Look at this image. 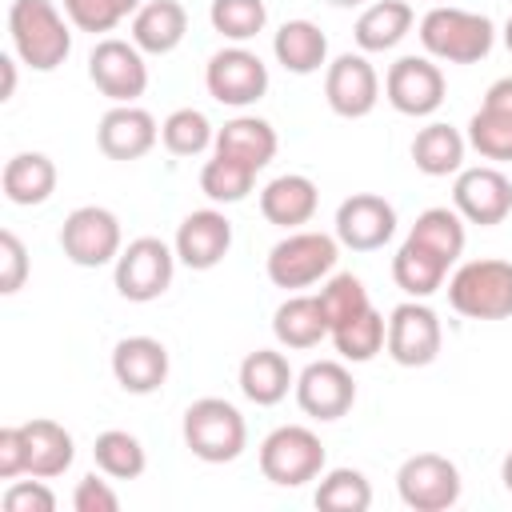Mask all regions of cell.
Masks as SVG:
<instances>
[{
  "label": "cell",
  "instance_id": "cell-51",
  "mask_svg": "<svg viewBox=\"0 0 512 512\" xmlns=\"http://www.w3.org/2000/svg\"><path fill=\"white\" fill-rule=\"evenodd\" d=\"M432 4H444V0H432Z\"/></svg>",
  "mask_w": 512,
  "mask_h": 512
},
{
  "label": "cell",
  "instance_id": "cell-33",
  "mask_svg": "<svg viewBox=\"0 0 512 512\" xmlns=\"http://www.w3.org/2000/svg\"><path fill=\"white\" fill-rule=\"evenodd\" d=\"M328 340L336 344L340 360H348V364H368V360H376V356L384 352L388 320H384L376 308H368V312H360V316L344 320L340 328H332V332H328Z\"/></svg>",
  "mask_w": 512,
  "mask_h": 512
},
{
  "label": "cell",
  "instance_id": "cell-4",
  "mask_svg": "<svg viewBox=\"0 0 512 512\" xmlns=\"http://www.w3.org/2000/svg\"><path fill=\"white\" fill-rule=\"evenodd\" d=\"M184 448L204 464H232L248 448V424L240 408L224 396H200L184 408L180 420Z\"/></svg>",
  "mask_w": 512,
  "mask_h": 512
},
{
  "label": "cell",
  "instance_id": "cell-40",
  "mask_svg": "<svg viewBox=\"0 0 512 512\" xmlns=\"http://www.w3.org/2000/svg\"><path fill=\"white\" fill-rule=\"evenodd\" d=\"M316 296H320V308H324V316H328V328H340L344 320H352V316H360V312L372 308L364 280L352 276V272H332V276L320 284Z\"/></svg>",
  "mask_w": 512,
  "mask_h": 512
},
{
  "label": "cell",
  "instance_id": "cell-12",
  "mask_svg": "<svg viewBox=\"0 0 512 512\" xmlns=\"http://www.w3.org/2000/svg\"><path fill=\"white\" fill-rule=\"evenodd\" d=\"M88 80L96 84L100 96H108L112 104H136L148 92V64L144 52L132 40L120 36H104L96 40V48L88 52Z\"/></svg>",
  "mask_w": 512,
  "mask_h": 512
},
{
  "label": "cell",
  "instance_id": "cell-14",
  "mask_svg": "<svg viewBox=\"0 0 512 512\" xmlns=\"http://www.w3.org/2000/svg\"><path fill=\"white\" fill-rule=\"evenodd\" d=\"M296 404L304 416L328 424L352 412L356 404V380L348 372V360H312L296 372V388H292Z\"/></svg>",
  "mask_w": 512,
  "mask_h": 512
},
{
  "label": "cell",
  "instance_id": "cell-32",
  "mask_svg": "<svg viewBox=\"0 0 512 512\" xmlns=\"http://www.w3.org/2000/svg\"><path fill=\"white\" fill-rule=\"evenodd\" d=\"M464 224H468V220H464L456 208L436 204V208H424V212L416 216V224L408 228V236H412L416 244L432 248L436 256H444L448 264H456V260L464 256V244H468V228H464Z\"/></svg>",
  "mask_w": 512,
  "mask_h": 512
},
{
  "label": "cell",
  "instance_id": "cell-29",
  "mask_svg": "<svg viewBox=\"0 0 512 512\" xmlns=\"http://www.w3.org/2000/svg\"><path fill=\"white\" fill-rule=\"evenodd\" d=\"M464 152H468V136L444 120H428L412 136V164H416V172H424L432 180L456 176L464 168Z\"/></svg>",
  "mask_w": 512,
  "mask_h": 512
},
{
  "label": "cell",
  "instance_id": "cell-43",
  "mask_svg": "<svg viewBox=\"0 0 512 512\" xmlns=\"http://www.w3.org/2000/svg\"><path fill=\"white\" fill-rule=\"evenodd\" d=\"M0 504H4V512H56V492L40 476L12 480L0 496Z\"/></svg>",
  "mask_w": 512,
  "mask_h": 512
},
{
  "label": "cell",
  "instance_id": "cell-27",
  "mask_svg": "<svg viewBox=\"0 0 512 512\" xmlns=\"http://www.w3.org/2000/svg\"><path fill=\"white\" fill-rule=\"evenodd\" d=\"M272 56L284 72L292 76H312L320 68H328V36L320 32V24L312 20H284L272 36Z\"/></svg>",
  "mask_w": 512,
  "mask_h": 512
},
{
  "label": "cell",
  "instance_id": "cell-50",
  "mask_svg": "<svg viewBox=\"0 0 512 512\" xmlns=\"http://www.w3.org/2000/svg\"><path fill=\"white\" fill-rule=\"evenodd\" d=\"M504 48L512 52V16H508V24H504Z\"/></svg>",
  "mask_w": 512,
  "mask_h": 512
},
{
  "label": "cell",
  "instance_id": "cell-17",
  "mask_svg": "<svg viewBox=\"0 0 512 512\" xmlns=\"http://www.w3.org/2000/svg\"><path fill=\"white\" fill-rule=\"evenodd\" d=\"M332 232L348 252H380L396 236V208L376 192H352L340 200Z\"/></svg>",
  "mask_w": 512,
  "mask_h": 512
},
{
  "label": "cell",
  "instance_id": "cell-31",
  "mask_svg": "<svg viewBox=\"0 0 512 512\" xmlns=\"http://www.w3.org/2000/svg\"><path fill=\"white\" fill-rule=\"evenodd\" d=\"M0 188L20 208H36V204L52 200V192H56V164H52V156H44V152H16V156H8L4 172H0Z\"/></svg>",
  "mask_w": 512,
  "mask_h": 512
},
{
  "label": "cell",
  "instance_id": "cell-13",
  "mask_svg": "<svg viewBox=\"0 0 512 512\" xmlns=\"http://www.w3.org/2000/svg\"><path fill=\"white\" fill-rule=\"evenodd\" d=\"M444 348V324L424 300H400L388 312V340L384 352L400 368H428Z\"/></svg>",
  "mask_w": 512,
  "mask_h": 512
},
{
  "label": "cell",
  "instance_id": "cell-28",
  "mask_svg": "<svg viewBox=\"0 0 512 512\" xmlns=\"http://www.w3.org/2000/svg\"><path fill=\"white\" fill-rule=\"evenodd\" d=\"M412 24H416V12H412V4L408 0H376V4H368L360 16H356V24H352V40H356V48L360 52H392L408 32H412Z\"/></svg>",
  "mask_w": 512,
  "mask_h": 512
},
{
  "label": "cell",
  "instance_id": "cell-16",
  "mask_svg": "<svg viewBox=\"0 0 512 512\" xmlns=\"http://www.w3.org/2000/svg\"><path fill=\"white\" fill-rule=\"evenodd\" d=\"M452 208L480 228H496L512 216V180L496 164L460 168L452 180Z\"/></svg>",
  "mask_w": 512,
  "mask_h": 512
},
{
  "label": "cell",
  "instance_id": "cell-30",
  "mask_svg": "<svg viewBox=\"0 0 512 512\" xmlns=\"http://www.w3.org/2000/svg\"><path fill=\"white\" fill-rule=\"evenodd\" d=\"M448 260L444 256H436L432 248H424V244H416L412 236H404V244L396 248V256H392V280H396V288L408 296V300H428V296H436L440 288H444V280H448Z\"/></svg>",
  "mask_w": 512,
  "mask_h": 512
},
{
  "label": "cell",
  "instance_id": "cell-25",
  "mask_svg": "<svg viewBox=\"0 0 512 512\" xmlns=\"http://www.w3.org/2000/svg\"><path fill=\"white\" fill-rule=\"evenodd\" d=\"M328 316L320 308V296L312 292H292L288 300L276 304L272 312V336L280 348H292V352H304V348H316L320 340H328Z\"/></svg>",
  "mask_w": 512,
  "mask_h": 512
},
{
  "label": "cell",
  "instance_id": "cell-23",
  "mask_svg": "<svg viewBox=\"0 0 512 512\" xmlns=\"http://www.w3.org/2000/svg\"><path fill=\"white\" fill-rule=\"evenodd\" d=\"M276 148H280L276 128H272L264 116H248V112L224 120V128H216V144H212L216 156L240 160V164H248L252 172L268 168L272 156H276Z\"/></svg>",
  "mask_w": 512,
  "mask_h": 512
},
{
  "label": "cell",
  "instance_id": "cell-15",
  "mask_svg": "<svg viewBox=\"0 0 512 512\" xmlns=\"http://www.w3.org/2000/svg\"><path fill=\"white\" fill-rule=\"evenodd\" d=\"M324 100L344 120H364L380 104V72L368 52H340L324 68Z\"/></svg>",
  "mask_w": 512,
  "mask_h": 512
},
{
  "label": "cell",
  "instance_id": "cell-8",
  "mask_svg": "<svg viewBox=\"0 0 512 512\" xmlns=\"http://www.w3.org/2000/svg\"><path fill=\"white\" fill-rule=\"evenodd\" d=\"M60 248L76 268H104L116 264L124 248L120 216L104 204H80L60 224Z\"/></svg>",
  "mask_w": 512,
  "mask_h": 512
},
{
  "label": "cell",
  "instance_id": "cell-6",
  "mask_svg": "<svg viewBox=\"0 0 512 512\" xmlns=\"http://www.w3.org/2000/svg\"><path fill=\"white\" fill-rule=\"evenodd\" d=\"M448 304L468 320H508L512 316V260H464L448 276Z\"/></svg>",
  "mask_w": 512,
  "mask_h": 512
},
{
  "label": "cell",
  "instance_id": "cell-18",
  "mask_svg": "<svg viewBox=\"0 0 512 512\" xmlns=\"http://www.w3.org/2000/svg\"><path fill=\"white\" fill-rule=\"evenodd\" d=\"M176 260L192 272H212L228 248H232V220L220 208H196L180 220L176 236H172Z\"/></svg>",
  "mask_w": 512,
  "mask_h": 512
},
{
  "label": "cell",
  "instance_id": "cell-48",
  "mask_svg": "<svg viewBox=\"0 0 512 512\" xmlns=\"http://www.w3.org/2000/svg\"><path fill=\"white\" fill-rule=\"evenodd\" d=\"M500 480H504V488L512 492V448H508L504 460H500Z\"/></svg>",
  "mask_w": 512,
  "mask_h": 512
},
{
  "label": "cell",
  "instance_id": "cell-46",
  "mask_svg": "<svg viewBox=\"0 0 512 512\" xmlns=\"http://www.w3.org/2000/svg\"><path fill=\"white\" fill-rule=\"evenodd\" d=\"M484 104H488V108H496V112H508V116H512V76L492 80V84H488V92H484Z\"/></svg>",
  "mask_w": 512,
  "mask_h": 512
},
{
  "label": "cell",
  "instance_id": "cell-24",
  "mask_svg": "<svg viewBox=\"0 0 512 512\" xmlns=\"http://www.w3.org/2000/svg\"><path fill=\"white\" fill-rule=\"evenodd\" d=\"M236 384H240L244 400H252L256 408H272V404H280V400L296 388V372H292V364H288L284 352H276V348H256V352H248V356L240 360Z\"/></svg>",
  "mask_w": 512,
  "mask_h": 512
},
{
  "label": "cell",
  "instance_id": "cell-47",
  "mask_svg": "<svg viewBox=\"0 0 512 512\" xmlns=\"http://www.w3.org/2000/svg\"><path fill=\"white\" fill-rule=\"evenodd\" d=\"M16 52L12 56H0V72H4V88H0V100H12L16 96Z\"/></svg>",
  "mask_w": 512,
  "mask_h": 512
},
{
  "label": "cell",
  "instance_id": "cell-35",
  "mask_svg": "<svg viewBox=\"0 0 512 512\" xmlns=\"http://www.w3.org/2000/svg\"><path fill=\"white\" fill-rule=\"evenodd\" d=\"M312 500L324 512H368L372 508V484L360 468H324Z\"/></svg>",
  "mask_w": 512,
  "mask_h": 512
},
{
  "label": "cell",
  "instance_id": "cell-5",
  "mask_svg": "<svg viewBox=\"0 0 512 512\" xmlns=\"http://www.w3.org/2000/svg\"><path fill=\"white\" fill-rule=\"evenodd\" d=\"M260 476L276 488H300L308 480H320L328 468L324 440L304 424H280L260 440Z\"/></svg>",
  "mask_w": 512,
  "mask_h": 512
},
{
  "label": "cell",
  "instance_id": "cell-26",
  "mask_svg": "<svg viewBox=\"0 0 512 512\" xmlns=\"http://www.w3.org/2000/svg\"><path fill=\"white\" fill-rule=\"evenodd\" d=\"M24 432V452H28V476H40V480H56L72 468L76 460V440L64 424L48 420V416H36V420H24L20 424Z\"/></svg>",
  "mask_w": 512,
  "mask_h": 512
},
{
  "label": "cell",
  "instance_id": "cell-19",
  "mask_svg": "<svg viewBox=\"0 0 512 512\" xmlns=\"http://www.w3.org/2000/svg\"><path fill=\"white\" fill-rule=\"evenodd\" d=\"M156 140H160V124L140 104H112L96 124V148L120 164L148 156L156 148Z\"/></svg>",
  "mask_w": 512,
  "mask_h": 512
},
{
  "label": "cell",
  "instance_id": "cell-9",
  "mask_svg": "<svg viewBox=\"0 0 512 512\" xmlns=\"http://www.w3.org/2000/svg\"><path fill=\"white\" fill-rule=\"evenodd\" d=\"M460 468L440 452H416L396 468L400 504L412 512H448L460 500Z\"/></svg>",
  "mask_w": 512,
  "mask_h": 512
},
{
  "label": "cell",
  "instance_id": "cell-49",
  "mask_svg": "<svg viewBox=\"0 0 512 512\" xmlns=\"http://www.w3.org/2000/svg\"><path fill=\"white\" fill-rule=\"evenodd\" d=\"M324 4H332V8H360L364 0H324Z\"/></svg>",
  "mask_w": 512,
  "mask_h": 512
},
{
  "label": "cell",
  "instance_id": "cell-10",
  "mask_svg": "<svg viewBox=\"0 0 512 512\" xmlns=\"http://www.w3.org/2000/svg\"><path fill=\"white\" fill-rule=\"evenodd\" d=\"M204 88L224 108H252L268 92V64L252 48L228 44V48H220V52L208 56V64H204Z\"/></svg>",
  "mask_w": 512,
  "mask_h": 512
},
{
  "label": "cell",
  "instance_id": "cell-44",
  "mask_svg": "<svg viewBox=\"0 0 512 512\" xmlns=\"http://www.w3.org/2000/svg\"><path fill=\"white\" fill-rule=\"evenodd\" d=\"M108 480L112 476H104L100 468L88 472V476H80L76 488H72V508L76 512H116L120 508V496H116V488Z\"/></svg>",
  "mask_w": 512,
  "mask_h": 512
},
{
  "label": "cell",
  "instance_id": "cell-42",
  "mask_svg": "<svg viewBox=\"0 0 512 512\" xmlns=\"http://www.w3.org/2000/svg\"><path fill=\"white\" fill-rule=\"evenodd\" d=\"M28 248H24V240L12 232V228H4L0 232V292L4 296H16L20 288H24V280H28Z\"/></svg>",
  "mask_w": 512,
  "mask_h": 512
},
{
  "label": "cell",
  "instance_id": "cell-11",
  "mask_svg": "<svg viewBox=\"0 0 512 512\" xmlns=\"http://www.w3.org/2000/svg\"><path fill=\"white\" fill-rule=\"evenodd\" d=\"M444 96H448V80L432 56H400L384 72V100L400 116H412V120L436 116Z\"/></svg>",
  "mask_w": 512,
  "mask_h": 512
},
{
  "label": "cell",
  "instance_id": "cell-3",
  "mask_svg": "<svg viewBox=\"0 0 512 512\" xmlns=\"http://www.w3.org/2000/svg\"><path fill=\"white\" fill-rule=\"evenodd\" d=\"M340 260V240L336 232H312V228H292L284 240H276L268 248L264 272L276 288L284 292H300L312 284H324L336 272Z\"/></svg>",
  "mask_w": 512,
  "mask_h": 512
},
{
  "label": "cell",
  "instance_id": "cell-34",
  "mask_svg": "<svg viewBox=\"0 0 512 512\" xmlns=\"http://www.w3.org/2000/svg\"><path fill=\"white\" fill-rule=\"evenodd\" d=\"M92 460H96V468H100L104 476H112V480H136V476H144V468H148L144 444H140L132 432H124V428H104V432L96 436V444H92Z\"/></svg>",
  "mask_w": 512,
  "mask_h": 512
},
{
  "label": "cell",
  "instance_id": "cell-7",
  "mask_svg": "<svg viewBox=\"0 0 512 512\" xmlns=\"http://www.w3.org/2000/svg\"><path fill=\"white\" fill-rule=\"evenodd\" d=\"M176 248L164 244L160 236H136L120 248L116 264H112V280H116V292L128 300V304H152L160 300L168 288H172V276H176Z\"/></svg>",
  "mask_w": 512,
  "mask_h": 512
},
{
  "label": "cell",
  "instance_id": "cell-37",
  "mask_svg": "<svg viewBox=\"0 0 512 512\" xmlns=\"http://www.w3.org/2000/svg\"><path fill=\"white\" fill-rule=\"evenodd\" d=\"M208 24L232 44H248L252 36L264 32L268 24V4L264 0H212L208 4Z\"/></svg>",
  "mask_w": 512,
  "mask_h": 512
},
{
  "label": "cell",
  "instance_id": "cell-1",
  "mask_svg": "<svg viewBox=\"0 0 512 512\" xmlns=\"http://www.w3.org/2000/svg\"><path fill=\"white\" fill-rule=\"evenodd\" d=\"M8 40L20 64L32 72H56L72 52V20L56 8V0H12Z\"/></svg>",
  "mask_w": 512,
  "mask_h": 512
},
{
  "label": "cell",
  "instance_id": "cell-22",
  "mask_svg": "<svg viewBox=\"0 0 512 512\" xmlns=\"http://www.w3.org/2000/svg\"><path fill=\"white\" fill-rule=\"evenodd\" d=\"M128 40L144 52V56H168L184 44L188 36V12L180 0H144L128 24Z\"/></svg>",
  "mask_w": 512,
  "mask_h": 512
},
{
  "label": "cell",
  "instance_id": "cell-38",
  "mask_svg": "<svg viewBox=\"0 0 512 512\" xmlns=\"http://www.w3.org/2000/svg\"><path fill=\"white\" fill-rule=\"evenodd\" d=\"M256 184V172L240 160H228V156H208L204 168H200V192L212 200V204H240Z\"/></svg>",
  "mask_w": 512,
  "mask_h": 512
},
{
  "label": "cell",
  "instance_id": "cell-41",
  "mask_svg": "<svg viewBox=\"0 0 512 512\" xmlns=\"http://www.w3.org/2000/svg\"><path fill=\"white\" fill-rule=\"evenodd\" d=\"M144 0H64V16L72 20V28L76 32H112V28H120L124 20H132L136 16V8H140Z\"/></svg>",
  "mask_w": 512,
  "mask_h": 512
},
{
  "label": "cell",
  "instance_id": "cell-45",
  "mask_svg": "<svg viewBox=\"0 0 512 512\" xmlns=\"http://www.w3.org/2000/svg\"><path fill=\"white\" fill-rule=\"evenodd\" d=\"M28 476V452H24V432L20 424L0 428V480Z\"/></svg>",
  "mask_w": 512,
  "mask_h": 512
},
{
  "label": "cell",
  "instance_id": "cell-2",
  "mask_svg": "<svg viewBox=\"0 0 512 512\" xmlns=\"http://www.w3.org/2000/svg\"><path fill=\"white\" fill-rule=\"evenodd\" d=\"M416 32L424 56L440 64H480L496 44V24L484 12H468L456 4H432L420 16Z\"/></svg>",
  "mask_w": 512,
  "mask_h": 512
},
{
  "label": "cell",
  "instance_id": "cell-39",
  "mask_svg": "<svg viewBox=\"0 0 512 512\" xmlns=\"http://www.w3.org/2000/svg\"><path fill=\"white\" fill-rule=\"evenodd\" d=\"M468 148H476L484 160L492 164H508L512 160V116L508 112H496L488 104H480L468 120Z\"/></svg>",
  "mask_w": 512,
  "mask_h": 512
},
{
  "label": "cell",
  "instance_id": "cell-21",
  "mask_svg": "<svg viewBox=\"0 0 512 512\" xmlns=\"http://www.w3.org/2000/svg\"><path fill=\"white\" fill-rule=\"evenodd\" d=\"M320 208V188L304 172H284L260 188V216L284 232L308 224Z\"/></svg>",
  "mask_w": 512,
  "mask_h": 512
},
{
  "label": "cell",
  "instance_id": "cell-36",
  "mask_svg": "<svg viewBox=\"0 0 512 512\" xmlns=\"http://www.w3.org/2000/svg\"><path fill=\"white\" fill-rule=\"evenodd\" d=\"M160 144L172 156L188 160V156H200V152H208L216 144V128H212V120L200 108H176L160 124Z\"/></svg>",
  "mask_w": 512,
  "mask_h": 512
},
{
  "label": "cell",
  "instance_id": "cell-20",
  "mask_svg": "<svg viewBox=\"0 0 512 512\" xmlns=\"http://www.w3.org/2000/svg\"><path fill=\"white\" fill-rule=\"evenodd\" d=\"M112 376L128 396H152L168 380V348L156 336H124L112 348Z\"/></svg>",
  "mask_w": 512,
  "mask_h": 512
}]
</instances>
